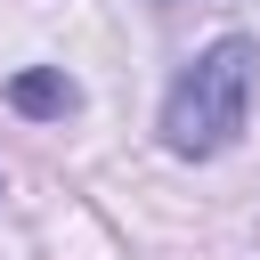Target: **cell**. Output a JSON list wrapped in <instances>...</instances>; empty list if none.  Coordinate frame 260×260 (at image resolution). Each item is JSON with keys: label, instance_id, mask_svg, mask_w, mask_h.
Returning a JSON list of instances; mask_svg holds the SVG:
<instances>
[{"label": "cell", "instance_id": "1", "mask_svg": "<svg viewBox=\"0 0 260 260\" xmlns=\"http://www.w3.org/2000/svg\"><path fill=\"white\" fill-rule=\"evenodd\" d=\"M252 65H260V49H252L244 32H219V41L171 81V98H162V146L187 154V162L228 154L236 130H244V114H252Z\"/></svg>", "mask_w": 260, "mask_h": 260}, {"label": "cell", "instance_id": "2", "mask_svg": "<svg viewBox=\"0 0 260 260\" xmlns=\"http://www.w3.org/2000/svg\"><path fill=\"white\" fill-rule=\"evenodd\" d=\"M8 106L32 114V122H65V114L81 106V89H73V73H57V65H24V73L8 81Z\"/></svg>", "mask_w": 260, "mask_h": 260}]
</instances>
